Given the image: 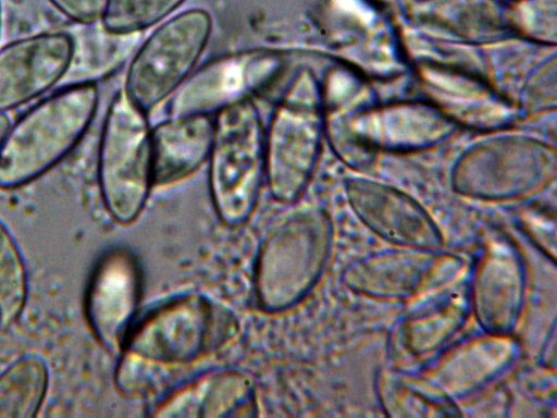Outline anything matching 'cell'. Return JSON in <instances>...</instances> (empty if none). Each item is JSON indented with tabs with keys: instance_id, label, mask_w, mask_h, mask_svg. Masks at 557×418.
<instances>
[{
	"instance_id": "cell-29",
	"label": "cell",
	"mask_w": 557,
	"mask_h": 418,
	"mask_svg": "<svg viewBox=\"0 0 557 418\" xmlns=\"http://www.w3.org/2000/svg\"><path fill=\"white\" fill-rule=\"evenodd\" d=\"M66 19L89 25L100 20L104 0H48Z\"/></svg>"
},
{
	"instance_id": "cell-7",
	"label": "cell",
	"mask_w": 557,
	"mask_h": 418,
	"mask_svg": "<svg viewBox=\"0 0 557 418\" xmlns=\"http://www.w3.org/2000/svg\"><path fill=\"white\" fill-rule=\"evenodd\" d=\"M556 150L539 139L506 134L471 145L450 175L453 189L466 197L504 201L532 196L556 176Z\"/></svg>"
},
{
	"instance_id": "cell-11",
	"label": "cell",
	"mask_w": 557,
	"mask_h": 418,
	"mask_svg": "<svg viewBox=\"0 0 557 418\" xmlns=\"http://www.w3.org/2000/svg\"><path fill=\"white\" fill-rule=\"evenodd\" d=\"M470 312V282L462 273L412 297L393 331V367L408 370L433 357L463 328Z\"/></svg>"
},
{
	"instance_id": "cell-25",
	"label": "cell",
	"mask_w": 557,
	"mask_h": 418,
	"mask_svg": "<svg viewBox=\"0 0 557 418\" xmlns=\"http://www.w3.org/2000/svg\"><path fill=\"white\" fill-rule=\"evenodd\" d=\"M185 0H104L100 23L114 35L139 34L173 13Z\"/></svg>"
},
{
	"instance_id": "cell-12",
	"label": "cell",
	"mask_w": 557,
	"mask_h": 418,
	"mask_svg": "<svg viewBox=\"0 0 557 418\" xmlns=\"http://www.w3.org/2000/svg\"><path fill=\"white\" fill-rule=\"evenodd\" d=\"M469 282L471 310L483 331L511 334L527 291L525 266L515 242L498 230L486 231Z\"/></svg>"
},
{
	"instance_id": "cell-31",
	"label": "cell",
	"mask_w": 557,
	"mask_h": 418,
	"mask_svg": "<svg viewBox=\"0 0 557 418\" xmlns=\"http://www.w3.org/2000/svg\"><path fill=\"white\" fill-rule=\"evenodd\" d=\"M10 126L11 120L9 115L4 112H0V148Z\"/></svg>"
},
{
	"instance_id": "cell-32",
	"label": "cell",
	"mask_w": 557,
	"mask_h": 418,
	"mask_svg": "<svg viewBox=\"0 0 557 418\" xmlns=\"http://www.w3.org/2000/svg\"><path fill=\"white\" fill-rule=\"evenodd\" d=\"M1 32H2V4L0 0V39H1Z\"/></svg>"
},
{
	"instance_id": "cell-2",
	"label": "cell",
	"mask_w": 557,
	"mask_h": 418,
	"mask_svg": "<svg viewBox=\"0 0 557 418\" xmlns=\"http://www.w3.org/2000/svg\"><path fill=\"white\" fill-rule=\"evenodd\" d=\"M333 238L332 220L321 207L301 205L277 218L257 253L258 306L265 312L278 314L301 302L324 273Z\"/></svg>"
},
{
	"instance_id": "cell-34",
	"label": "cell",
	"mask_w": 557,
	"mask_h": 418,
	"mask_svg": "<svg viewBox=\"0 0 557 418\" xmlns=\"http://www.w3.org/2000/svg\"><path fill=\"white\" fill-rule=\"evenodd\" d=\"M502 1H504V2H509V1H511V0H502Z\"/></svg>"
},
{
	"instance_id": "cell-13",
	"label": "cell",
	"mask_w": 557,
	"mask_h": 418,
	"mask_svg": "<svg viewBox=\"0 0 557 418\" xmlns=\"http://www.w3.org/2000/svg\"><path fill=\"white\" fill-rule=\"evenodd\" d=\"M141 294V269L135 255L116 247L91 271L86 294L87 323L99 344L120 353L133 325Z\"/></svg>"
},
{
	"instance_id": "cell-24",
	"label": "cell",
	"mask_w": 557,
	"mask_h": 418,
	"mask_svg": "<svg viewBox=\"0 0 557 418\" xmlns=\"http://www.w3.org/2000/svg\"><path fill=\"white\" fill-rule=\"evenodd\" d=\"M28 272L15 237L0 219V327L14 324L28 297Z\"/></svg>"
},
{
	"instance_id": "cell-10",
	"label": "cell",
	"mask_w": 557,
	"mask_h": 418,
	"mask_svg": "<svg viewBox=\"0 0 557 418\" xmlns=\"http://www.w3.org/2000/svg\"><path fill=\"white\" fill-rule=\"evenodd\" d=\"M283 66V57L269 50H248L220 57L190 74L175 90L169 114L216 113L269 87Z\"/></svg>"
},
{
	"instance_id": "cell-3",
	"label": "cell",
	"mask_w": 557,
	"mask_h": 418,
	"mask_svg": "<svg viewBox=\"0 0 557 418\" xmlns=\"http://www.w3.org/2000/svg\"><path fill=\"white\" fill-rule=\"evenodd\" d=\"M95 82L67 86L42 99L11 124L0 148V188L35 181L78 144L98 107Z\"/></svg>"
},
{
	"instance_id": "cell-16",
	"label": "cell",
	"mask_w": 557,
	"mask_h": 418,
	"mask_svg": "<svg viewBox=\"0 0 557 418\" xmlns=\"http://www.w3.org/2000/svg\"><path fill=\"white\" fill-rule=\"evenodd\" d=\"M76 42L64 32H45L0 48V112L45 94L69 71Z\"/></svg>"
},
{
	"instance_id": "cell-26",
	"label": "cell",
	"mask_w": 557,
	"mask_h": 418,
	"mask_svg": "<svg viewBox=\"0 0 557 418\" xmlns=\"http://www.w3.org/2000/svg\"><path fill=\"white\" fill-rule=\"evenodd\" d=\"M512 35L541 45H556L557 0H511L506 2Z\"/></svg>"
},
{
	"instance_id": "cell-15",
	"label": "cell",
	"mask_w": 557,
	"mask_h": 418,
	"mask_svg": "<svg viewBox=\"0 0 557 418\" xmlns=\"http://www.w3.org/2000/svg\"><path fill=\"white\" fill-rule=\"evenodd\" d=\"M371 0H335L330 36L335 51L361 75L393 78L406 64L396 35Z\"/></svg>"
},
{
	"instance_id": "cell-19",
	"label": "cell",
	"mask_w": 557,
	"mask_h": 418,
	"mask_svg": "<svg viewBox=\"0 0 557 418\" xmlns=\"http://www.w3.org/2000/svg\"><path fill=\"white\" fill-rule=\"evenodd\" d=\"M409 24L420 33L461 44H493L512 35L502 0H410Z\"/></svg>"
},
{
	"instance_id": "cell-14",
	"label": "cell",
	"mask_w": 557,
	"mask_h": 418,
	"mask_svg": "<svg viewBox=\"0 0 557 418\" xmlns=\"http://www.w3.org/2000/svg\"><path fill=\"white\" fill-rule=\"evenodd\" d=\"M352 212L380 238L398 247L441 250L443 233L431 214L405 192L362 176L345 181Z\"/></svg>"
},
{
	"instance_id": "cell-20",
	"label": "cell",
	"mask_w": 557,
	"mask_h": 418,
	"mask_svg": "<svg viewBox=\"0 0 557 418\" xmlns=\"http://www.w3.org/2000/svg\"><path fill=\"white\" fill-rule=\"evenodd\" d=\"M257 415L251 379L234 369L212 370L169 392L151 411L153 417L242 418Z\"/></svg>"
},
{
	"instance_id": "cell-4",
	"label": "cell",
	"mask_w": 557,
	"mask_h": 418,
	"mask_svg": "<svg viewBox=\"0 0 557 418\" xmlns=\"http://www.w3.org/2000/svg\"><path fill=\"white\" fill-rule=\"evenodd\" d=\"M323 135L321 81L305 67L289 83L265 134V179L276 201L293 204L302 195Z\"/></svg>"
},
{
	"instance_id": "cell-17",
	"label": "cell",
	"mask_w": 557,
	"mask_h": 418,
	"mask_svg": "<svg viewBox=\"0 0 557 418\" xmlns=\"http://www.w3.org/2000/svg\"><path fill=\"white\" fill-rule=\"evenodd\" d=\"M417 75L428 101L457 126L495 131L510 124L517 109L471 72L435 61H420Z\"/></svg>"
},
{
	"instance_id": "cell-1",
	"label": "cell",
	"mask_w": 557,
	"mask_h": 418,
	"mask_svg": "<svg viewBox=\"0 0 557 418\" xmlns=\"http://www.w3.org/2000/svg\"><path fill=\"white\" fill-rule=\"evenodd\" d=\"M237 330L231 310L205 295L172 298L133 325L120 351L116 390L129 398L158 393L172 376L223 347Z\"/></svg>"
},
{
	"instance_id": "cell-9",
	"label": "cell",
	"mask_w": 557,
	"mask_h": 418,
	"mask_svg": "<svg viewBox=\"0 0 557 418\" xmlns=\"http://www.w3.org/2000/svg\"><path fill=\"white\" fill-rule=\"evenodd\" d=\"M459 256L410 247L368 254L350 262L343 282L355 294L372 299L412 298L462 273Z\"/></svg>"
},
{
	"instance_id": "cell-6",
	"label": "cell",
	"mask_w": 557,
	"mask_h": 418,
	"mask_svg": "<svg viewBox=\"0 0 557 418\" xmlns=\"http://www.w3.org/2000/svg\"><path fill=\"white\" fill-rule=\"evenodd\" d=\"M98 183L102 202L119 224L134 222L152 183L151 128L147 112L123 89L112 99L101 131Z\"/></svg>"
},
{
	"instance_id": "cell-33",
	"label": "cell",
	"mask_w": 557,
	"mask_h": 418,
	"mask_svg": "<svg viewBox=\"0 0 557 418\" xmlns=\"http://www.w3.org/2000/svg\"><path fill=\"white\" fill-rule=\"evenodd\" d=\"M371 1L375 2L376 4L383 5V4L391 2L392 0H371Z\"/></svg>"
},
{
	"instance_id": "cell-28",
	"label": "cell",
	"mask_w": 557,
	"mask_h": 418,
	"mask_svg": "<svg viewBox=\"0 0 557 418\" xmlns=\"http://www.w3.org/2000/svg\"><path fill=\"white\" fill-rule=\"evenodd\" d=\"M522 233L552 262L556 260L555 211L542 206L530 205L517 216Z\"/></svg>"
},
{
	"instance_id": "cell-30",
	"label": "cell",
	"mask_w": 557,
	"mask_h": 418,
	"mask_svg": "<svg viewBox=\"0 0 557 418\" xmlns=\"http://www.w3.org/2000/svg\"><path fill=\"white\" fill-rule=\"evenodd\" d=\"M556 330L555 322L552 325V329L547 335L545 344L541 351L540 360L541 364L548 368H555L556 365Z\"/></svg>"
},
{
	"instance_id": "cell-5",
	"label": "cell",
	"mask_w": 557,
	"mask_h": 418,
	"mask_svg": "<svg viewBox=\"0 0 557 418\" xmlns=\"http://www.w3.org/2000/svg\"><path fill=\"white\" fill-rule=\"evenodd\" d=\"M209 160L215 211L227 226H239L253 212L265 179V133L251 98L216 112Z\"/></svg>"
},
{
	"instance_id": "cell-18",
	"label": "cell",
	"mask_w": 557,
	"mask_h": 418,
	"mask_svg": "<svg viewBox=\"0 0 557 418\" xmlns=\"http://www.w3.org/2000/svg\"><path fill=\"white\" fill-rule=\"evenodd\" d=\"M520 353L511 334L484 332L447 351L422 376L454 401L461 399L508 371Z\"/></svg>"
},
{
	"instance_id": "cell-21",
	"label": "cell",
	"mask_w": 557,
	"mask_h": 418,
	"mask_svg": "<svg viewBox=\"0 0 557 418\" xmlns=\"http://www.w3.org/2000/svg\"><path fill=\"white\" fill-rule=\"evenodd\" d=\"M213 132L210 114L170 116L151 128L153 185L173 184L196 172L209 159Z\"/></svg>"
},
{
	"instance_id": "cell-23",
	"label": "cell",
	"mask_w": 557,
	"mask_h": 418,
	"mask_svg": "<svg viewBox=\"0 0 557 418\" xmlns=\"http://www.w3.org/2000/svg\"><path fill=\"white\" fill-rule=\"evenodd\" d=\"M49 383V366L41 356L28 353L15 358L0 372V417H36Z\"/></svg>"
},
{
	"instance_id": "cell-8",
	"label": "cell",
	"mask_w": 557,
	"mask_h": 418,
	"mask_svg": "<svg viewBox=\"0 0 557 418\" xmlns=\"http://www.w3.org/2000/svg\"><path fill=\"white\" fill-rule=\"evenodd\" d=\"M212 32L203 9L183 11L165 20L134 54L123 90L148 112L187 79Z\"/></svg>"
},
{
	"instance_id": "cell-22",
	"label": "cell",
	"mask_w": 557,
	"mask_h": 418,
	"mask_svg": "<svg viewBox=\"0 0 557 418\" xmlns=\"http://www.w3.org/2000/svg\"><path fill=\"white\" fill-rule=\"evenodd\" d=\"M376 395L388 417L442 418L459 417L456 402L422 374L410 370L384 368L376 378Z\"/></svg>"
},
{
	"instance_id": "cell-27",
	"label": "cell",
	"mask_w": 557,
	"mask_h": 418,
	"mask_svg": "<svg viewBox=\"0 0 557 418\" xmlns=\"http://www.w3.org/2000/svg\"><path fill=\"white\" fill-rule=\"evenodd\" d=\"M557 102V60L553 54L528 76L520 95V106L529 113L555 109Z\"/></svg>"
}]
</instances>
